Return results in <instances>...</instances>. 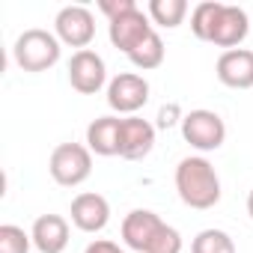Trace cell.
<instances>
[{"instance_id":"6da1fadb","label":"cell","mask_w":253,"mask_h":253,"mask_svg":"<svg viewBox=\"0 0 253 253\" xmlns=\"http://www.w3.org/2000/svg\"><path fill=\"white\" fill-rule=\"evenodd\" d=\"M176 191L191 209H211L220 200V179L206 158H182L176 167Z\"/></svg>"},{"instance_id":"7a4b0ae2","label":"cell","mask_w":253,"mask_h":253,"mask_svg":"<svg viewBox=\"0 0 253 253\" xmlns=\"http://www.w3.org/2000/svg\"><path fill=\"white\" fill-rule=\"evenodd\" d=\"M15 63L24 72H45L60 60V42L42 27H30L15 39Z\"/></svg>"},{"instance_id":"3957f363","label":"cell","mask_w":253,"mask_h":253,"mask_svg":"<svg viewBox=\"0 0 253 253\" xmlns=\"http://www.w3.org/2000/svg\"><path fill=\"white\" fill-rule=\"evenodd\" d=\"M48 170H51L57 185L75 188V185L89 179V173H92V152H89V146H81V143H60L51 152Z\"/></svg>"},{"instance_id":"277c9868","label":"cell","mask_w":253,"mask_h":253,"mask_svg":"<svg viewBox=\"0 0 253 253\" xmlns=\"http://www.w3.org/2000/svg\"><path fill=\"white\" fill-rule=\"evenodd\" d=\"M182 137L194 149L211 152V149H220L223 146V140H226V125H223V119L214 110L197 107V110L185 113V119H182Z\"/></svg>"},{"instance_id":"5b68a950","label":"cell","mask_w":253,"mask_h":253,"mask_svg":"<svg viewBox=\"0 0 253 253\" xmlns=\"http://www.w3.org/2000/svg\"><path fill=\"white\" fill-rule=\"evenodd\" d=\"M149 101V84L143 75H134V72H122L110 81L107 86V104L116 110V113H137L143 104Z\"/></svg>"},{"instance_id":"8992f818","label":"cell","mask_w":253,"mask_h":253,"mask_svg":"<svg viewBox=\"0 0 253 253\" xmlns=\"http://www.w3.org/2000/svg\"><path fill=\"white\" fill-rule=\"evenodd\" d=\"M54 27H57V36L66 45L78 48V51H84L92 42V36H95V18H92V12L86 6H78V3L75 6H63L57 12Z\"/></svg>"},{"instance_id":"52a82bcc","label":"cell","mask_w":253,"mask_h":253,"mask_svg":"<svg viewBox=\"0 0 253 253\" xmlns=\"http://www.w3.org/2000/svg\"><path fill=\"white\" fill-rule=\"evenodd\" d=\"M104 78H107V69H104V60L84 48V51H75L72 60H69V84L81 92V95H92L104 86Z\"/></svg>"},{"instance_id":"ba28073f","label":"cell","mask_w":253,"mask_h":253,"mask_svg":"<svg viewBox=\"0 0 253 253\" xmlns=\"http://www.w3.org/2000/svg\"><path fill=\"white\" fill-rule=\"evenodd\" d=\"M155 146V128L143 116H125L122 131H119V158L125 161H140Z\"/></svg>"},{"instance_id":"9c48e42d","label":"cell","mask_w":253,"mask_h":253,"mask_svg":"<svg viewBox=\"0 0 253 253\" xmlns=\"http://www.w3.org/2000/svg\"><path fill=\"white\" fill-rule=\"evenodd\" d=\"M110 220V206L101 194H78L72 200V223L81 229V232H98L104 229Z\"/></svg>"},{"instance_id":"30bf717a","label":"cell","mask_w":253,"mask_h":253,"mask_svg":"<svg viewBox=\"0 0 253 253\" xmlns=\"http://www.w3.org/2000/svg\"><path fill=\"white\" fill-rule=\"evenodd\" d=\"M217 78L220 84L232 89H250L253 86V51L232 48L217 57Z\"/></svg>"},{"instance_id":"8fae6325","label":"cell","mask_w":253,"mask_h":253,"mask_svg":"<svg viewBox=\"0 0 253 253\" xmlns=\"http://www.w3.org/2000/svg\"><path fill=\"white\" fill-rule=\"evenodd\" d=\"M149 33H152V24H149V18H146L140 9H134V12H128V15L110 21V42H113V48H119V51H125V54L134 51Z\"/></svg>"},{"instance_id":"7c38bea8","label":"cell","mask_w":253,"mask_h":253,"mask_svg":"<svg viewBox=\"0 0 253 253\" xmlns=\"http://www.w3.org/2000/svg\"><path fill=\"white\" fill-rule=\"evenodd\" d=\"M161 223L164 220L155 211L134 209V211L125 214V220H122V238H125V244H128L131 250H146V244L152 241V235L158 232Z\"/></svg>"},{"instance_id":"4fadbf2b","label":"cell","mask_w":253,"mask_h":253,"mask_svg":"<svg viewBox=\"0 0 253 253\" xmlns=\"http://www.w3.org/2000/svg\"><path fill=\"white\" fill-rule=\"evenodd\" d=\"M119 131H122V119H116V116H98V119H92L89 128H86V146H89V152H95L101 158L119 155Z\"/></svg>"},{"instance_id":"5bb4252c","label":"cell","mask_w":253,"mask_h":253,"mask_svg":"<svg viewBox=\"0 0 253 253\" xmlns=\"http://www.w3.org/2000/svg\"><path fill=\"white\" fill-rule=\"evenodd\" d=\"M30 235L42 253H63L69 244V223L60 214H42V217H36Z\"/></svg>"},{"instance_id":"9a60e30c","label":"cell","mask_w":253,"mask_h":253,"mask_svg":"<svg viewBox=\"0 0 253 253\" xmlns=\"http://www.w3.org/2000/svg\"><path fill=\"white\" fill-rule=\"evenodd\" d=\"M247 30H250V21H247V12L241 9V6H223V15H220V21H217V30H214V36H211V42L214 45H220V48H226V51H232L235 45H241L244 39H247Z\"/></svg>"},{"instance_id":"2e32d148","label":"cell","mask_w":253,"mask_h":253,"mask_svg":"<svg viewBox=\"0 0 253 253\" xmlns=\"http://www.w3.org/2000/svg\"><path fill=\"white\" fill-rule=\"evenodd\" d=\"M223 6L226 3H217V0H203V3L194 6V12H191V30H194L197 39L211 42V36L217 30V21L223 15Z\"/></svg>"},{"instance_id":"e0dca14e","label":"cell","mask_w":253,"mask_h":253,"mask_svg":"<svg viewBox=\"0 0 253 253\" xmlns=\"http://www.w3.org/2000/svg\"><path fill=\"white\" fill-rule=\"evenodd\" d=\"M128 60L137 66V69H158L161 63H164V39L152 30L134 51H128Z\"/></svg>"},{"instance_id":"ac0fdd59","label":"cell","mask_w":253,"mask_h":253,"mask_svg":"<svg viewBox=\"0 0 253 253\" xmlns=\"http://www.w3.org/2000/svg\"><path fill=\"white\" fill-rule=\"evenodd\" d=\"M185 12H188L185 0H152V3H149V15L161 27H179Z\"/></svg>"},{"instance_id":"d6986e66","label":"cell","mask_w":253,"mask_h":253,"mask_svg":"<svg viewBox=\"0 0 253 253\" xmlns=\"http://www.w3.org/2000/svg\"><path fill=\"white\" fill-rule=\"evenodd\" d=\"M191 253H235V244L223 229H203L194 238Z\"/></svg>"},{"instance_id":"ffe728a7","label":"cell","mask_w":253,"mask_h":253,"mask_svg":"<svg viewBox=\"0 0 253 253\" xmlns=\"http://www.w3.org/2000/svg\"><path fill=\"white\" fill-rule=\"evenodd\" d=\"M33 235H27L21 226L3 223L0 226V253H30Z\"/></svg>"},{"instance_id":"44dd1931","label":"cell","mask_w":253,"mask_h":253,"mask_svg":"<svg viewBox=\"0 0 253 253\" xmlns=\"http://www.w3.org/2000/svg\"><path fill=\"white\" fill-rule=\"evenodd\" d=\"M143 253H182V235H179V229L161 223Z\"/></svg>"},{"instance_id":"7402d4cb","label":"cell","mask_w":253,"mask_h":253,"mask_svg":"<svg viewBox=\"0 0 253 253\" xmlns=\"http://www.w3.org/2000/svg\"><path fill=\"white\" fill-rule=\"evenodd\" d=\"M98 9H101L110 21H116V18H122V15L134 12L137 6H134V0H98Z\"/></svg>"},{"instance_id":"603a6c76","label":"cell","mask_w":253,"mask_h":253,"mask_svg":"<svg viewBox=\"0 0 253 253\" xmlns=\"http://www.w3.org/2000/svg\"><path fill=\"white\" fill-rule=\"evenodd\" d=\"M179 119H185V116H182V107H179L176 101H170V104H164V107L158 110V128H173Z\"/></svg>"},{"instance_id":"cb8c5ba5","label":"cell","mask_w":253,"mask_h":253,"mask_svg":"<svg viewBox=\"0 0 253 253\" xmlns=\"http://www.w3.org/2000/svg\"><path fill=\"white\" fill-rule=\"evenodd\" d=\"M86 253H122V250H119V244H113L107 238H98V241H92L86 247Z\"/></svg>"},{"instance_id":"d4e9b609","label":"cell","mask_w":253,"mask_h":253,"mask_svg":"<svg viewBox=\"0 0 253 253\" xmlns=\"http://www.w3.org/2000/svg\"><path fill=\"white\" fill-rule=\"evenodd\" d=\"M247 214L253 217V191H250V197H247Z\"/></svg>"}]
</instances>
